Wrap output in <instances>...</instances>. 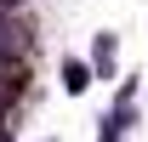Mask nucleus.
Returning <instances> with one entry per match:
<instances>
[{
    "label": "nucleus",
    "instance_id": "nucleus-1",
    "mask_svg": "<svg viewBox=\"0 0 148 142\" xmlns=\"http://www.w3.org/2000/svg\"><path fill=\"white\" fill-rule=\"evenodd\" d=\"M6 6H12V0H0V12H6Z\"/></svg>",
    "mask_w": 148,
    "mask_h": 142
}]
</instances>
